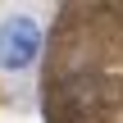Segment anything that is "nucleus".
Here are the masks:
<instances>
[{
	"instance_id": "obj_1",
	"label": "nucleus",
	"mask_w": 123,
	"mask_h": 123,
	"mask_svg": "<svg viewBox=\"0 0 123 123\" xmlns=\"http://www.w3.org/2000/svg\"><path fill=\"white\" fill-rule=\"evenodd\" d=\"M41 55V23L32 14H9L0 18V68L5 73H23L32 68Z\"/></svg>"
}]
</instances>
